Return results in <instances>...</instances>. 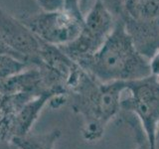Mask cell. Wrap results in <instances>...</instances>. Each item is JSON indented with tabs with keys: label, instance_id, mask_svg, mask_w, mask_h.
<instances>
[{
	"label": "cell",
	"instance_id": "12",
	"mask_svg": "<svg viewBox=\"0 0 159 149\" xmlns=\"http://www.w3.org/2000/svg\"><path fill=\"white\" fill-rule=\"evenodd\" d=\"M149 67L152 76L159 78V51L154 54V56L149 60Z\"/></svg>",
	"mask_w": 159,
	"mask_h": 149
},
{
	"label": "cell",
	"instance_id": "6",
	"mask_svg": "<svg viewBox=\"0 0 159 149\" xmlns=\"http://www.w3.org/2000/svg\"><path fill=\"white\" fill-rule=\"evenodd\" d=\"M0 38L30 66L41 67L40 55L44 41L39 39L21 20L0 9Z\"/></svg>",
	"mask_w": 159,
	"mask_h": 149
},
{
	"label": "cell",
	"instance_id": "1",
	"mask_svg": "<svg viewBox=\"0 0 159 149\" xmlns=\"http://www.w3.org/2000/svg\"><path fill=\"white\" fill-rule=\"evenodd\" d=\"M68 101L74 112L83 117L84 141L97 142L107 124L121 111V96L126 82L101 83L79 66L68 82Z\"/></svg>",
	"mask_w": 159,
	"mask_h": 149
},
{
	"label": "cell",
	"instance_id": "14",
	"mask_svg": "<svg viewBox=\"0 0 159 149\" xmlns=\"http://www.w3.org/2000/svg\"><path fill=\"white\" fill-rule=\"evenodd\" d=\"M153 149H159V127L156 133V139H155V144H154V148Z\"/></svg>",
	"mask_w": 159,
	"mask_h": 149
},
{
	"label": "cell",
	"instance_id": "13",
	"mask_svg": "<svg viewBox=\"0 0 159 149\" xmlns=\"http://www.w3.org/2000/svg\"><path fill=\"white\" fill-rule=\"evenodd\" d=\"M136 149H149V146H148V143H147V140L145 137H143L140 142H139V145Z\"/></svg>",
	"mask_w": 159,
	"mask_h": 149
},
{
	"label": "cell",
	"instance_id": "7",
	"mask_svg": "<svg viewBox=\"0 0 159 149\" xmlns=\"http://www.w3.org/2000/svg\"><path fill=\"white\" fill-rule=\"evenodd\" d=\"M137 51L147 60L159 51V15L150 19H133L124 21Z\"/></svg>",
	"mask_w": 159,
	"mask_h": 149
},
{
	"label": "cell",
	"instance_id": "3",
	"mask_svg": "<svg viewBox=\"0 0 159 149\" xmlns=\"http://www.w3.org/2000/svg\"><path fill=\"white\" fill-rule=\"evenodd\" d=\"M126 92L129 97L121 99V109L138 118L149 149H153L159 127V78L151 74L126 82Z\"/></svg>",
	"mask_w": 159,
	"mask_h": 149
},
{
	"label": "cell",
	"instance_id": "4",
	"mask_svg": "<svg viewBox=\"0 0 159 149\" xmlns=\"http://www.w3.org/2000/svg\"><path fill=\"white\" fill-rule=\"evenodd\" d=\"M111 11L102 0L96 2L84 19L81 32L73 42L59 47L75 63L92 56L107 41L116 26Z\"/></svg>",
	"mask_w": 159,
	"mask_h": 149
},
{
	"label": "cell",
	"instance_id": "9",
	"mask_svg": "<svg viewBox=\"0 0 159 149\" xmlns=\"http://www.w3.org/2000/svg\"><path fill=\"white\" fill-rule=\"evenodd\" d=\"M32 67L11 56L0 54V79H5Z\"/></svg>",
	"mask_w": 159,
	"mask_h": 149
},
{
	"label": "cell",
	"instance_id": "11",
	"mask_svg": "<svg viewBox=\"0 0 159 149\" xmlns=\"http://www.w3.org/2000/svg\"><path fill=\"white\" fill-rule=\"evenodd\" d=\"M0 54L1 55H7V56H11L15 59H17L19 60V61H22L24 63H26V61L21 57V56H19V55L17 53H15L13 50L10 48L8 45L5 43L3 40L0 38ZM27 64V63H26ZM29 65V64H28Z\"/></svg>",
	"mask_w": 159,
	"mask_h": 149
},
{
	"label": "cell",
	"instance_id": "10",
	"mask_svg": "<svg viewBox=\"0 0 159 149\" xmlns=\"http://www.w3.org/2000/svg\"><path fill=\"white\" fill-rule=\"evenodd\" d=\"M43 12H56L65 10V0H35Z\"/></svg>",
	"mask_w": 159,
	"mask_h": 149
},
{
	"label": "cell",
	"instance_id": "8",
	"mask_svg": "<svg viewBox=\"0 0 159 149\" xmlns=\"http://www.w3.org/2000/svg\"><path fill=\"white\" fill-rule=\"evenodd\" d=\"M61 133L60 129H53L44 133L29 132L25 135L14 137L11 143L17 149H54Z\"/></svg>",
	"mask_w": 159,
	"mask_h": 149
},
{
	"label": "cell",
	"instance_id": "5",
	"mask_svg": "<svg viewBox=\"0 0 159 149\" xmlns=\"http://www.w3.org/2000/svg\"><path fill=\"white\" fill-rule=\"evenodd\" d=\"M21 21L45 43L61 47L73 42L81 32L84 19L66 10L43 12L29 16Z\"/></svg>",
	"mask_w": 159,
	"mask_h": 149
},
{
	"label": "cell",
	"instance_id": "2",
	"mask_svg": "<svg viewBox=\"0 0 159 149\" xmlns=\"http://www.w3.org/2000/svg\"><path fill=\"white\" fill-rule=\"evenodd\" d=\"M77 64L104 84L129 82L151 76L149 60L137 51L121 20H117L111 34L96 53Z\"/></svg>",
	"mask_w": 159,
	"mask_h": 149
}]
</instances>
